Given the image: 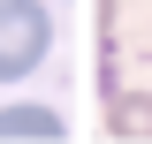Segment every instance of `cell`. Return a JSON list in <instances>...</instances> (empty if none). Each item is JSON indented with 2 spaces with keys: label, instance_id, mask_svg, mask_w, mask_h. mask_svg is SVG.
Instances as JSON below:
<instances>
[{
  "label": "cell",
  "instance_id": "cell-1",
  "mask_svg": "<svg viewBox=\"0 0 152 144\" xmlns=\"http://www.w3.org/2000/svg\"><path fill=\"white\" fill-rule=\"evenodd\" d=\"M53 46V15L38 8V0H0V84H15L46 61Z\"/></svg>",
  "mask_w": 152,
  "mask_h": 144
},
{
  "label": "cell",
  "instance_id": "cell-2",
  "mask_svg": "<svg viewBox=\"0 0 152 144\" xmlns=\"http://www.w3.org/2000/svg\"><path fill=\"white\" fill-rule=\"evenodd\" d=\"M0 137H15V144H61L69 121L53 106H0Z\"/></svg>",
  "mask_w": 152,
  "mask_h": 144
},
{
  "label": "cell",
  "instance_id": "cell-3",
  "mask_svg": "<svg viewBox=\"0 0 152 144\" xmlns=\"http://www.w3.org/2000/svg\"><path fill=\"white\" fill-rule=\"evenodd\" d=\"M107 137L152 144V91H107Z\"/></svg>",
  "mask_w": 152,
  "mask_h": 144
}]
</instances>
